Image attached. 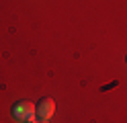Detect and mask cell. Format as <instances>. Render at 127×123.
<instances>
[{"mask_svg":"<svg viewBox=\"0 0 127 123\" xmlns=\"http://www.w3.org/2000/svg\"><path fill=\"white\" fill-rule=\"evenodd\" d=\"M10 113H12V117L17 121H25V123H35V117H37L35 103H31V101H19V103H14Z\"/></svg>","mask_w":127,"mask_h":123,"instance_id":"6da1fadb","label":"cell"},{"mask_svg":"<svg viewBox=\"0 0 127 123\" xmlns=\"http://www.w3.org/2000/svg\"><path fill=\"white\" fill-rule=\"evenodd\" d=\"M35 113L39 119H49L51 115L55 113V101L51 96H43L35 103Z\"/></svg>","mask_w":127,"mask_h":123,"instance_id":"7a4b0ae2","label":"cell"},{"mask_svg":"<svg viewBox=\"0 0 127 123\" xmlns=\"http://www.w3.org/2000/svg\"><path fill=\"white\" fill-rule=\"evenodd\" d=\"M35 123H49V119H39V121H35Z\"/></svg>","mask_w":127,"mask_h":123,"instance_id":"3957f363","label":"cell"},{"mask_svg":"<svg viewBox=\"0 0 127 123\" xmlns=\"http://www.w3.org/2000/svg\"><path fill=\"white\" fill-rule=\"evenodd\" d=\"M125 64H127V55H125Z\"/></svg>","mask_w":127,"mask_h":123,"instance_id":"277c9868","label":"cell"}]
</instances>
